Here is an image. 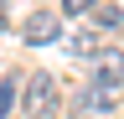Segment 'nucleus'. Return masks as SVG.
<instances>
[{
    "instance_id": "1",
    "label": "nucleus",
    "mask_w": 124,
    "mask_h": 119,
    "mask_svg": "<svg viewBox=\"0 0 124 119\" xmlns=\"http://www.w3.org/2000/svg\"><path fill=\"white\" fill-rule=\"evenodd\" d=\"M57 109V83H52V72H31L26 78V114L31 119H46Z\"/></svg>"
},
{
    "instance_id": "2",
    "label": "nucleus",
    "mask_w": 124,
    "mask_h": 119,
    "mask_svg": "<svg viewBox=\"0 0 124 119\" xmlns=\"http://www.w3.org/2000/svg\"><path fill=\"white\" fill-rule=\"evenodd\" d=\"M119 78H124V52L103 47L98 57H93V88H114Z\"/></svg>"
},
{
    "instance_id": "3",
    "label": "nucleus",
    "mask_w": 124,
    "mask_h": 119,
    "mask_svg": "<svg viewBox=\"0 0 124 119\" xmlns=\"http://www.w3.org/2000/svg\"><path fill=\"white\" fill-rule=\"evenodd\" d=\"M31 47H46V41H57L62 36V21L52 16V10H36V16H26V31H21Z\"/></svg>"
},
{
    "instance_id": "4",
    "label": "nucleus",
    "mask_w": 124,
    "mask_h": 119,
    "mask_svg": "<svg viewBox=\"0 0 124 119\" xmlns=\"http://www.w3.org/2000/svg\"><path fill=\"white\" fill-rule=\"evenodd\" d=\"M108 109H114L108 88H88V93H78V103H72L78 119H108Z\"/></svg>"
},
{
    "instance_id": "5",
    "label": "nucleus",
    "mask_w": 124,
    "mask_h": 119,
    "mask_svg": "<svg viewBox=\"0 0 124 119\" xmlns=\"http://www.w3.org/2000/svg\"><path fill=\"white\" fill-rule=\"evenodd\" d=\"M67 52H72V57H98L103 41L93 36V31H72V36H67Z\"/></svg>"
},
{
    "instance_id": "6",
    "label": "nucleus",
    "mask_w": 124,
    "mask_h": 119,
    "mask_svg": "<svg viewBox=\"0 0 124 119\" xmlns=\"http://www.w3.org/2000/svg\"><path fill=\"white\" fill-rule=\"evenodd\" d=\"M88 16H93V21H98V26H103V31H119V26H124V10H119V5H93V10H88Z\"/></svg>"
},
{
    "instance_id": "7",
    "label": "nucleus",
    "mask_w": 124,
    "mask_h": 119,
    "mask_svg": "<svg viewBox=\"0 0 124 119\" xmlns=\"http://www.w3.org/2000/svg\"><path fill=\"white\" fill-rule=\"evenodd\" d=\"M10 103H16V78H5V83H0V119L10 114Z\"/></svg>"
},
{
    "instance_id": "8",
    "label": "nucleus",
    "mask_w": 124,
    "mask_h": 119,
    "mask_svg": "<svg viewBox=\"0 0 124 119\" xmlns=\"http://www.w3.org/2000/svg\"><path fill=\"white\" fill-rule=\"evenodd\" d=\"M98 0H62V16H88Z\"/></svg>"
},
{
    "instance_id": "9",
    "label": "nucleus",
    "mask_w": 124,
    "mask_h": 119,
    "mask_svg": "<svg viewBox=\"0 0 124 119\" xmlns=\"http://www.w3.org/2000/svg\"><path fill=\"white\" fill-rule=\"evenodd\" d=\"M0 31H5V16H0Z\"/></svg>"
}]
</instances>
